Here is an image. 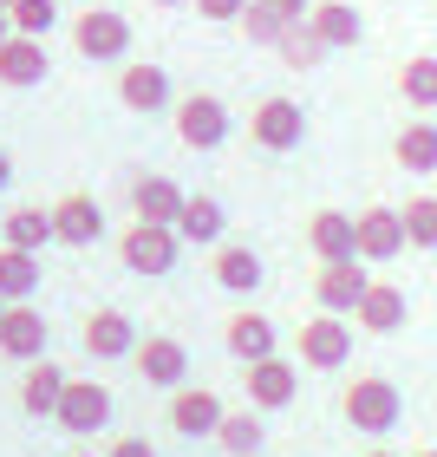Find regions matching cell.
Instances as JSON below:
<instances>
[{"mask_svg": "<svg viewBox=\"0 0 437 457\" xmlns=\"http://www.w3.org/2000/svg\"><path fill=\"white\" fill-rule=\"evenodd\" d=\"M340 411H346V425H352V431H366V438H385V431L399 425L405 399H399V386H392V379L366 372V379H352V386H346Z\"/></svg>", "mask_w": 437, "mask_h": 457, "instance_id": "cell-1", "label": "cell"}, {"mask_svg": "<svg viewBox=\"0 0 437 457\" xmlns=\"http://www.w3.org/2000/svg\"><path fill=\"white\" fill-rule=\"evenodd\" d=\"M177 255H183V236H177V228H163V222H131L118 236V262L131 268V275H144V281L170 275Z\"/></svg>", "mask_w": 437, "mask_h": 457, "instance_id": "cell-2", "label": "cell"}, {"mask_svg": "<svg viewBox=\"0 0 437 457\" xmlns=\"http://www.w3.org/2000/svg\"><path fill=\"white\" fill-rule=\"evenodd\" d=\"M248 137H255L268 157H287V151H301V137H307V112L294 98H261L255 118H248Z\"/></svg>", "mask_w": 437, "mask_h": 457, "instance_id": "cell-3", "label": "cell"}, {"mask_svg": "<svg viewBox=\"0 0 437 457\" xmlns=\"http://www.w3.org/2000/svg\"><path fill=\"white\" fill-rule=\"evenodd\" d=\"M72 46L86 59H98V66H105V59H124L131 53V20L111 13V7H86L72 20Z\"/></svg>", "mask_w": 437, "mask_h": 457, "instance_id": "cell-4", "label": "cell"}, {"mask_svg": "<svg viewBox=\"0 0 437 457\" xmlns=\"http://www.w3.org/2000/svg\"><path fill=\"white\" fill-rule=\"evenodd\" d=\"M59 431H72V438H92V431L111 425V392L92 386V379H66V392H59Z\"/></svg>", "mask_w": 437, "mask_h": 457, "instance_id": "cell-5", "label": "cell"}, {"mask_svg": "<svg viewBox=\"0 0 437 457\" xmlns=\"http://www.w3.org/2000/svg\"><path fill=\"white\" fill-rule=\"evenodd\" d=\"M352 360V320L340 314H314L301 327V366H314V372H340Z\"/></svg>", "mask_w": 437, "mask_h": 457, "instance_id": "cell-6", "label": "cell"}, {"mask_svg": "<svg viewBox=\"0 0 437 457\" xmlns=\"http://www.w3.org/2000/svg\"><path fill=\"white\" fill-rule=\"evenodd\" d=\"M177 137L190 144V151H216V144L228 137V105H222L216 92L177 98Z\"/></svg>", "mask_w": 437, "mask_h": 457, "instance_id": "cell-7", "label": "cell"}, {"mask_svg": "<svg viewBox=\"0 0 437 457\" xmlns=\"http://www.w3.org/2000/svg\"><path fill=\"white\" fill-rule=\"evenodd\" d=\"M352 236H359V262H392V255H405V216L392 210V203H372V210L352 216Z\"/></svg>", "mask_w": 437, "mask_h": 457, "instance_id": "cell-8", "label": "cell"}, {"mask_svg": "<svg viewBox=\"0 0 437 457\" xmlns=\"http://www.w3.org/2000/svg\"><path fill=\"white\" fill-rule=\"evenodd\" d=\"M372 287L366 275V262H326L320 275H314V301H320V314H340L352 320V307H359V295Z\"/></svg>", "mask_w": 437, "mask_h": 457, "instance_id": "cell-9", "label": "cell"}, {"mask_svg": "<svg viewBox=\"0 0 437 457\" xmlns=\"http://www.w3.org/2000/svg\"><path fill=\"white\" fill-rule=\"evenodd\" d=\"M0 353L7 360H46V314H39L33 301H7V314H0Z\"/></svg>", "mask_w": 437, "mask_h": 457, "instance_id": "cell-10", "label": "cell"}, {"mask_svg": "<svg viewBox=\"0 0 437 457\" xmlns=\"http://www.w3.org/2000/svg\"><path fill=\"white\" fill-rule=\"evenodd\" d=\"M137 379H144V386H157V392H177L183 379H190V346L170 340V334L144 340V346H137Z\"/></svg>", "mask_w": 437, "mask_h": 457, "instance_id": "cell-11", "label": "cell"}, {"mask_svg": "<svg viewBox=\"0 0 437 457\" xmlns=\"http://www.w3.org/2000/svg\"><path fill=\"white\" fill-rule=\"evenodd\" d=\"M294 392H301V372L281 360V353H268V360L248 366V405L255 411H281V405H294Z\"/></svg>", "mask_w": 437, "mask_h": 457, "instance_id": "cell-12", "label": "cell"}, {"mask_svg": "<svg viewBox=\"0 0 437 457\" xmlns=\"http://www.w3.org/2000/svg\"><path fill=\"white\" fill-rule=\"evenodd\" d=\"M46 72H53V59H46V39H33V33H13L7 46H0V86L27 92V86H46Z\"/></svg>", "mask_w": 437, "mask_h": 457, "instance_id": "cell-13", "label": "cell"}, {"mask_svg": "<svg viewBox=\"0 0 437 457\" xmlns=\"http://www.w3.org/2000/svg\"><path fill=\"white\" fill-rule=\"evenodd\" d=\"M222 399L216 392H202V386H177V399H170V431L177 438H216V425H222Z\"/></svg>", "mask_w": 437, "mask_h": 457, "instance_id": "cell-14", "label": "cell"}, {"mask_svg": "<svg viewBox=\"0 0 437 457\" xmlns=\"http://www.w3.org/2000/svg\"><path fill=\"white\" fill-rule=\"evenodd\" d=\"M98 236H105V210H98V196L72 190V196L53 210V242H66V248H92Z\"/></svg>", "mask_w": 437, "mask_h": 457, "instance_id": "cell-15", "label": "cell"}, {"mask_svg": "<svg viewBox=\"0 0 437 457\" xmlns=\"http://www.w3.org/2000/svg\"><path fill=\"white\" fill-rule=\"evenodd\" d=\"M86 353L92 360H124V353H137V327L124 307H98L86 314Z\"/></svg>", "mask_w": 437, "mask_h": 457, "instance_id": "cell-16", "label": "cell"}, {"mask_svg": "<svg viewBox=\"0 0 437 457\" xmlns=\"http://www.w3.org/2000/svg\"><path fill=\"white\" fill-rule=\"evenodd\" d=\"M352 320L366 327V334H399V327L411 320V301H405V287H392V281H372L359 307H352Z\"/></svg>", "mask_w": 437, "mask_h": 457, "instance_id": "cell-17", "label": "cell"}, {"mask_svg": "<svg viewBox=\"0 0 437 457\" xmlns=\"http://www.w3.org/2000/svg\"><path fill=\"white\" fill-rule=\"evenodd\" d=\"M118 98H124V112H137V118L170 112V72L163 66H124L118 72Z\"/></svg>", "mask_w": 437, "mask_h": 457, "instance_id": "cell-18", "label": "cell"}, {"mask_svg": "<svg viewBox=\"0 0 437 457\" xmlns=\"http://www.w3.org/2000/svg\"><path fill=\"white\" fill-rule=\"evenodd\" d=\"M307 248L326 262H359V236H352V216L346 210H320L314 222H307Z\"/></svg>", "mask_w": 437, "mask_h": 457, "instance_id": "cell-19", "label": "cell"}, {"mask_svg": "<svg viewBox=\"0 0 437 457\" xmlns=\"http://www.w3.org/2000/svg\"><path fill=\"white\" fill-rule=\"evenodd\" d=\"M307 27L326 39V53H346V46H359V39H366V20H359V7H352V0H314Z\"/></svg>", "mask_w": 437, "mask_h": 457, "instance_id": "cell-20", "label": "cell"}, {"mask_svg": "<svg viewBox=\"0 0 437 457\" xmlns=\"http://www.w3.org/2000/svg\"><path fill=\"white\" fill-rule=\"evenodd\" d=\"M222 346L235 353L242 366H255V360H268V353H275V320H268V314H255V307H242V314H228V327H222Z\"/></svg>", "mask_w": 437, "mask_h": 457, "instance_id": "cell-21", "label": "cell"}, {"mask_svg": "<svg viewBox=\"0 0 437 457\" xmlns=\"http://www.w3.org/2000/svg\"><path fill=\"white\" fill-rule=\"evenodd\" d=\"M183 196H190V190H177L170 177H137L131 210H137V222H163V228H177V216H183Z\"/></svg>", "mask_w": 437, "mask_h": 457, "instance_id": "cell-22", "label": "cell"}, {"mask_svg": "<svg viewBox=\"0 0 437 457\" xmlns=\"http://www.w3.org/2000/svg\"><path fill=\"white\" fill-rule=\"evenodd\" d=\"M392 157H399L405 177H437V124L431 118H411L399 144H392Z\"/></svg>", "mask_w": 437, "mask_h": 457, "instance_id": "cell-23", "label": "cell"}, {"mask_svg": "<svg viewBox=\"0 0 437 457\" xmlns=\"http://www.w3.org/2000/svg\"><path fill=\"white\" fill-rule=\"evenodd\" d=\"M216 287H228V295H255V287H261V255L248 242H222L216 248Z\"/></svg>", "mask_w": 437, "mask_h": 457, "instance_id": "cell-24", "label": "cell"}, {"mask_svg": "<svg viewBox=\"0 0 437 457\" xmlns=\"http://www.w3.org/2000/svg\"><path fill=\"white\" fill-rule=\"evenodd\" d=\"M59 392H66V372H59L53 360H33L27 379H20V405H27L33 419H53V411H59Z\"/></svg>", "mask_w": 437, "mask_h": 457, "instance_id": "cell-25", "label": "cell"}, {"mask_svg": "<svg viewBox=\"0 0 437 457\" xmlns=\"http://www.w3.org/2000/svg\"><path fill=\"white\" fill-rule=\"evenodd\" d=\"M216 445L228 457H261L268 445V431H261V411L255 405H242V411H222V425H216Z\"/></svg>", "mask_w": 437, "mask_h": 457, "instance_id": "cell-26", "label": "cell"}, {"mask_svg": "<svg viewBox=\"0 0 437 457\" xmlns=\"http://www.w3.org/2000/svg\"><path fill=\"white\" fill-rule=\"evenodd\" d=\"M399 98L411 112H437V53H418L399 66Z\"/></svg>", "mask_w": 437, "mask_h": 457, "instance_id": "cell-27", "label": "cell"}, {"mask_svg": "<svg viewBox=\"0 0 437 457\" xmlns=\"http://www.w3.org/2000/svg\"><path fill=\"white\" fill-rule=\"evenodd\" d=\"M0 295H7V301L39 295V255H27V248H7V242H0Z\"/></svg>", "mask_w": 437, "mask_h": 457, "instance_id": "cell-28", "label": "cell"}, {"mask_svg": "<svg viewBox=\"0 0 437 457\" xmlns=\"http://www.w3.org/2000/svg\"><path fill=\"white\" fill-rule=\"evenodd\" d=\"M177 236H183V242H222V203H216V196H183Z\"/></svg>", "mask_w": 437, "mask_h": 457, "instance_id": "cell-29", "label": "cell"}, {"mask_svg": "<svg viewBox=\"0 0 437 457\" xmlns=\"http://www.w3.org/2000/svg\"><path fill=\"white\" fill-rule=\"evenodd\" d=\"M0 236H7V248H27V255H39V248L53 242V210H13L7 222H0Z\"/></svg>", "mask_w": 437, "mask_h": 457, "instance_id": "cell-30", "label": "cell"}, {"mask_svg": "<svg viewBox=\"0 0 437 457\" xmlns=\"http://www.w3.org/2000/svg\"><path fill=\"white\" fill-rule=\"evenodd\" d=\"M275 53H281V66H294V72H314L320 59H326V39H320L314 27H307V20H294V27L281 33V46H275Z\"/></svg>", "mask_w": 437, "mask_h": 457, "instance_id": "cell-31", "label": "cell"}, {"mask_svg": "<svg viewBox=\"0 0 437 457\" xmlns=\"http://www.w3.org/2000/svg\"><path fill=\"white\" fill-rule=\"evenodd\" d=\"M405 242L411 248H437V196H405Z\"/></svg>", "mask_w": 437, "mask_h": 457, "instance_id": "cell-32", "label": "cell"}, {"mask_svg": "<svg viewBox=\"0 0 437 457\" xmlns=\"http://www.w3.org/2000/svg\"><path fill=\"white\" fill-rule=\"evenodd\" d=\"M7 20H13V33L46 39V33L59 27V0H13V7H7Z\"/></svg>", "mask_w": 437, "mask_h": 457, "instance_id": "cell-33", "label": "cell"}, {"mask_svg": "<svg viewBox=\"0 0 437 457\" xmlns=\"http://www.w3.org/2000/svg\"><path fill=\"white\" fill-rule=\"evenodd\" d=\"M235 27L248 33V46H268V53H275V46H281V33H287V20H275V13L261 7V0H248V13L235 20Z\"/></svg>", "mask_w": 437, "mask_h": 457, "instance_id": "cell-34", "label": "cell"}, {"mask_svg": "<svg viewBox=\"0 0 437 457\" xmlns=\"http://www.w3.org/2000/svg\"><path fill=\"white\" fill-rule=\"evenodd\" d=\"M190 7H196L202 20H216V27H228V20L248 13V0H190Z\"/></svg>", "mask_w": 437, "mask_h": 457, "instance_id": "cell-35", "label": "cell"}, {"mask_svg": "<svg viewBox=\"0 0 437 457\" xmlns=\"http://www.w3.org/2000/svg\"><path fill=\"white\" fill-rule=\"evenodd\" d=\"M261 7L275 13V20H287V27H294V20H307V13H314V0H261Z\"/></svg>", "mask_w": 437, "mask_h": 457, "instance_id": "cell-36", "label": "cell"}, {"mask_svg": "<svg viewBox=\"0 0 437 457\" xmlns=\"http://www.w3.org/2000/svg\"><path fill=\"white\" fill-rule=\"evenodd\" d=\"M105 457H157V445H151V438H118Z\"/></svg>", "mask_w": 437, "mask_h": 457, "instance_id": "cell-37", "label": "cell"}, {"mask_svg": "<svg viewBox=\"0 0 437 457\" xmlns=\"http://www.w3.org/2000/svg\"><path fill=\"white\" fill-rule=\"evenodd\" d=\"M7 183H13V157L0 151V190H7Z\"/></svg>", "mask_w": 437, "mask_h": 457, "instance_id": "cell-38", "label": "cell"}, {"mask_svg": "<svg viewBox=\"0 0 437 457\" xmlns=\"http://www.w3.org/2000/svg\"><path fill=\"white\" fill-rule=\"evenodd\" d=\"M7 39H13V20H7V7H0V46H7Z\"/></svg>", "mask_w": 437, "mask_h": 457, "instance_id": "cell-39", "label": "cell"}, {"mask_svg": "<svg viewBox=\"0 0 437 457\" xmlns=\"http://www.w3.org/2000/svg\"><path fill=\"white\" fill-rule=\"evenodd\" d=\"M151 7H163V13H177V7H190V0H151Z\"/></svg>", "mask_w": 437, "mask_h": 457, "instance_id": "cell-40", "label": "cell"}, {"mask_svg": "<svg viewBox=\"0 0 437 457\" xmlns=\"http://www.w3.org/2000/svg\"><path fill=\"white\" fill-rule=\"evenodd\" d=\"M366 457H399V451H366Z\"/></svg>", "mask_w": 437, "mask_h": 457, "instance_id": "cell-41", "label": "cell"}, {"mask_svg": "<svg viewBox=\"0 0 437 457\" xmlns=\"http://www.w3.org/2000/svg\"><path fill=\"white\" fill-rule=\"evenodd\" d=\"M411 457H437V451H411Z\"/></svg>", "mask_w": 437, "mask_h": 457, "instance_id": "cell-42", "label": "cell"}, {"mask_svg": "<svg viewBox=\"0 0 437 457\" xmlns=\"http://www.w3.org/2000/svg\"><path fill=\"white\" fill-rule=\"evenodd\" d=\"M0 314H7V295H0Z\"/></svg>", "mask_w": 437, "mask_h": 457, "instance_id": "cell-43", "label": "cell"}, {"mask_svg": "<svg viewBox=\"0 0 437 457\" xmlns=\"http://www.w3.org/2000/svg\"><path fill=\"white\" fill-rule=\"evenodd\" d=\"M0 7H13V0H0Z\"/></svg>", "mask_w": 437, "mask_h": 457, "instance_id": "cell-44", "label": "cell"}, {"mask_svg": "<svg viewBox=\"0 0 437 457\" xmlns=\"http://www.w3.org/2000/svg\"><path fill=\"white\" fill-rule=\"evenodd\" d=\"M78 457H92V451H78Z\"/></svg>", "mask_w": 437, "mask_h": 457, "instance_id": "cell-45", "label": "cell"}]
</instances>
